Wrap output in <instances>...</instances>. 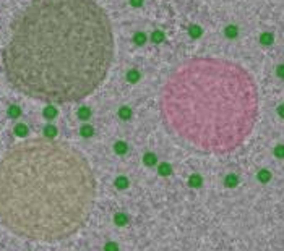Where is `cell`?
Listing matches in <instances>:
<instances>
[{"instance_id": "1", "label": "cell", "mask_w": 284, "mask_h": 251, "mask_svg": "<svg viewBox=\"0 0 284 251\" xmlns=\"http://www.w3.org/2000/svg\"><path fill=\"white\" fill-rule=\"evenodd\" d=\"M114 59L109 16L94 0H31L2 52L7 81L42 102H78L106 79Z\"/></svg>"}, {"instance_id": "2", "label": "cell", "mask_w": 284, "mask_h": 251, "mask_svg": "<svg viewBox=\"0 0 284 251\" xmlns=\"http://www.w3.org/2000/svg\"><path fill=\"white\" fill-rule=\"evenodd\" d=\"M94 193L88 161L65 143L25 141L0 159V220L23 238L70 237L88 219Z\"/></svg>"}, {"instance_id": "3", "label": "cell", "mask_w": 284, "mask_h": 251, "mask_svg": "<svg viewBox=\"0 0 284 251\" xmlns=\"http://www.w3.org/2000/svg\"><path fill=\"white\" fill-rule=\"evenodd\" d=\"M169 128L204 149H231L247 138L258 115V91L240 65L193 59L180 65L162 91Z\"/></svg>"}, {"instance_id": "4", "label": "cell", "mask_w": 284, "mask_h": 251, "mask_svg": "<svg viewBox=\"0 0 284 251\" xmlns=\"http://www.w3.org/2000/svg\"><path fill=\"white\" fill-rule=\"evenodd\" d=\"M15 133H16V136H20V138H25V136L28 135V127H26V125H23V123L16 125V127H15Z\"/></svg>"}, {"instance_id": "5", "label": "cell", "mask_w": 284, "mask_h": 251, "mask_svg": "<svg viewBox=\"0 0 284 251\" xmlns=\"http://www.w3.org/2000/svg\"><path fill=\"white\" fill-rule=\"evenodd\" d=\"M44 136H45V138H49V139H54L57 136V128L50 127V125H49V127H45L44 128Z\"/></svg>"}, {"instance_id": "6", "label": "cell", "mask_w": 284, "mask_h": 251, "mask_svg": "<svg viewBox=\"0 0 284 251\" xmlns=\"http://www.w3.org/2000/svg\"><path fill=\"white\" fill-rule=\"evenodd\" d=\"M44 115H45V118H54V117L57 115V110H55V107H52V105L45 107V109H44Z\"/></svg>"}, {"instance_id": "7", "label": "cell", "mask_w": 284, "mask_h": 251, "mask_svg": "<svg viewBox=\"0 0 284 251\" xmlns=\"http://www.w3.org/2000/svg\"><path fill=\"white\" fill-rule=\"evenodd\" d=\"M89 115H91V110L88 109V107H81V109L78 110V117H80V118H83V120L89 118Z\"/></svg>"}, {"instance_id": "8", "label": "cell", "mask_w": 284, "mask_h": 251, "mask_svg": "<svg viewBox=\"0 0 284 251\" xmlns=\"http://www.w3.org/2000/svg\"><path fill=\"white\" fill-rule=\"evenodd\" d=\"M20 113H21V110H20V107H16V105H13V107H10V109H8V115L11 118L20 117Z\"/></svg>"}, {"instance_id": "9", "label": "cell", "mask_w": 284, "mask_h": 251, "mask_svg": "<svg viewBox=\"0 0 284 251\" xmlns=\"http://www.w3.org/2000/svg\"><path fill=\"white\" fill-rule=\"evenodd\" d=\"M81 135L84 136V138H89V136L93 135V127H89V125H84V127H81Z\"/></svg>"}, {"instance_id": "10", "label": "cell", "mask_w": 284, "mask_h": 251, "mask_svg": "<svg viewBox=\"0 0 284 251\" xmlns=\"http://www.w3.org/2000/svg\"><path fill=\"white\" fill-rule=\"evenodd\" d=\"M119 115H120L122 118H125V120H127V118H130V115H132V110H130V109H127V107H122V109L119 110Z\"/></svg>"}, {"instance_id": "11", "label": "cell", "mask_w": 284, "mask_h": 251, "mask_svg": "<svg viewBox=\"0 0 284 251\" xmlns=\"http://www.w3.org/2000/svg\"><path fill=\"white\" fill-rule=\"evenodd\" d=\"M145 41H146V36H145L143 32H138V34L135 36V42H136V44H143Z\"/></svg>"}, {"instance_id": "12", "label": "cell", "mask_w": 284, "mask_h": 251, "mask_svg": "<svg viewBox=\"0 0 284 251\" xmlns=\"http://www.w3.org/2000/svg\"><path fill=\"white\" fill-rule=\"evenodd\" d=\"M153 41H154V42H161L162 41V32H154V34H153Z\"/></svg>"}, {"instance_id": "13", "label": "cell", "mask_w": 284, "mask_h": 251, "mask_svg": "<svg viewBox=\"0 0 284 251\" xmlns=\"http://www.w3.org/2000/svg\"><path fill=\"white\" fill-rule=\"evenodd\" d=\"M128 79H130V81H135V79H138V73H136V71H130V73H128Z\"/></svg>"}, {"instance_id": "14", "label": "cell", "mask_w": 284, "mask_h": 251, "mask_svg": "<svg viewBox=\"0 0 284 251\" xmlns=\"http://www.w3.org/2000/svg\"><path fill=\"white\" fill-rule=\"evenodd\" d=\"M227 36H229V37H234V34L237 32V29H235V28H227Z\"/></svg>"}, {"instance_id": "15", "label": "cell", "mask_w": 284, "mask_h": 251, "mask_svg": "<svg viewBox=\"0 0 284 251\" xmlns=\"http://www.w3.org/2000/svg\"><path fill=\"white\" fill-rule=\"evenodd\" d=\"M190 32H192L193 37H198V34H200V28H195V26H193L192 29H190Z\"/></svg>"}, {"instance_id": "16", "label": "cell", "mask_w": 284, "mask_h": 251, "mask_svg": "<svg viewBox=\"0 0 284 251\" xmlns=\"http://www.w3.org/2000/svg\"><path fill=\"white\" fill-rule=\"evenodd\" d=\"M115 149H117V151H122L120 154H123V151H125V144H123V143H117V144H115Z\"/></svg>"}, {"instance_id": "17", "label": "cell", "mask_w": 284, "mask_h": 251, "mask_svg": "<svg viewBox=\"0 0 284 251\" xmlns=\"http://www.w3.org/2000/svg\"><path fill=\"white\" fill-rule=\"evenodd\" d=\"M276 154H278V156H284V147H278Z\"/></svg>"}, {"instance_id": "18", "label": "cell", "mask_w": 284, "mask_h": 251, "mask_svg": "<svg viewBox=\"0 0 284 251\" xmlns=\"http://www.w3.org/2000/svg\"><path fill=\"white\" fill-rule=\"evenodd\" d=\"M132 2V5H135V7H140L141 5V0H130Z\"/></svg>"}, {"instance_id": "19", "label": "cell", "mask_w": 284, "mask_h": 251, "mask_svg": "<svg viewBox=\"0 0 284 251\" xmlns=\"http://www.w3.org/2000/svg\"><path fill=\"white\" fill-rule=\"evenodd\" d=\"M263 36H265V37H263V41H265V42H270V41H271L270 34H263Z\"/></svg>"}, {"instance_id": "20", "label": "cell", "mask_w": 284, "mask_h": 251, "mask_svg": "<svg viewBox=\"0 0 284 251\" xmlns=\"http://www.w3.org/2000/svg\"><path fill=\"white\" fill-rule=\"evenodd\" d=\"M279 112H281V115L284 117V107H281V109H279Z\"/></svg>"}]
</instances>
